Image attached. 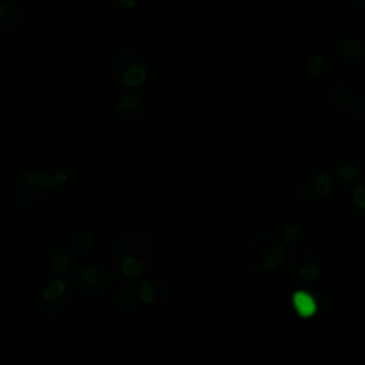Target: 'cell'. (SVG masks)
<instances>
[{"label": "cell", "mask_w": 365, "mask_h": 365, "mask_svg": "<svg viewBox=\"0 0 365 365\" xmlns=\"http://www.w3.org/2000/svg\"><path fill=\"white\" fill-rule=\"evenodd\" d=\"M322 67V57L321 56H314L309 61H308V70L312 74H318L321 71Z\"/></svg>", "instance_id": "obj_21"}, {"label": "cell", "mask_w": 365, "mask_h": 365, "mask_svg": "<svg viewBox=\"0 0 365 365\" xmlns=\"http://www.w3.org/2000/svg\"><path fill=\"white\" fill-rule=\"evenodd\" d=\"M297 194L307 201L319 202L329 197L332 190V177L324 171H305L297 182Z\"/></svg>", "instance_id": "obj_6"}, {"label": "cell", "mask_w": 365, "mask_h": 365, "mask_svg": "<svg viewBox=\"0 0 365 365\" xmlns=\"http://www.w3.org/2000/svg\"><path fill=\"white\" fill-rule=\"evenodd\" d=\"M137 295L145 304H167L171 299L168 284L158 277H148L137 287Z\"/></svg>", "instance_id": "obj_9"}, {"label": "cell", "mask_w": 365, "mask_h": 365, "mask_svg": "<svg viewBox=\"0 0 365 365\" xmlns=\"http://www.w3.org/2000/svg\"><path fill=\"white\" fill-rule=\"evenodd\" d=\"M138 295L137 289H134L131 285H124L118 292L117 297L114 298V304L120 309H133L138 307Z\"/></svg>", "instance_id": "obj_16"}, {"label": "cell", "mask_w": 365, "mask_h": 365, "mask_svg": "<svg viewBox=\"0 0 365 365\" xmlns=\"http://www.w3.org/2000/svg\"><path fill=\"white\" fill-rule=\"evenodd\" d=\"M145 106V93L143 90H130L118 98L117 114L120 118L131 121L144 114Z\"/></svg>", "instance_id": "obj_11"}, {"label": "cell", "mask_w": 365, "mask_h": 365, "mask_svg": "<svg viewBox=\"0 0 365 365\" xmlns=\"http://www.w3.org/2000/svg\"><path fill=\"white\" fill-rule=\"evenodd\" d=\"M319 258L315 252L311 250L299 248L294 250L289 254L288 264L292 268V271L298 272L301 278L304 279H315L319 272Z\"/></svg>", "instance_id": "obj_10"}, {"label": "cell", "mask_w": 365, "mask_h": 365, "mask_svg": "<svg viewBox=\"0 0 365 365\" xmlns=\"http://www.w3.org/2000/svg\"><path fill=\"white\" fill-rule=\"evenodd\" d=\"M338 173L341 177H344L345 180H351L358 174V167L349 161V160H344L339 163L338 165Z\"/></svg>", "instance_id": "obj_18"}, {"label": "cell", "mask_w": 365, "mask_h": 365, "mask_svg": "<svg viewBox=\"0 0 365 365\" xmlns=\"http://www.w3.org/2000/svg\"><path fill=\"white\" fill-rule=\"evenodd\" d=\"M51 185V175L36 170L29 171L14 185V200L23 207L34 205L48 192Z\"/></svg>", "instance_id": "obj_5"}, {"label": "cell", "mask_w": 365, "mask_h": 365, "mask_svg": "<svg viewBox=\"0 0 365 365\" xmlns=\"http://www.w3.org/2000/svg\"><path fill=\"white\" fill-rule=\"evenodd\" d=\"M329 98L334 106L342 113L352 115L359 121L365 120V100L359 93H356L352 86L336 80L335 88L329 91Z\"/></svg>", "instance_id": "obj_7"}, {"label": "cell", "mask_w": 365, "mask_h": 365, "mask_svg": "<svg viewBox=\"0 0 365 365\" xmlns=\"http://www.w3.org/2000/svg\"><path fill=\"white\" fill-rule=\"evenodd\" d=\"M46 265L54 272H66L71 265L68 251L61 245H51L43 254Z\"/></svg>", "instance_id": "obj_13"}, {"label": "cell", "mask_w": 365, "mask_h": 365, "mask_svg": "<svg viewBox=\"0 0 365 365\" xmlns=\"http://www.w3.org/2000/svg\"><path fill=\"white\" fill-rule=\"evenodd\" d=\"M74 181V174L70 170H61L57 171L54 175H51V184L53 185H67Z\"/></svg>", "instance_id": "obj_19"}, {"label": "cell", "mask_w": 365, "mask_h": 365, "mask_svg": "<svg viewBox=\"0 0 365 365\" xmlns=\"http://www.w3.org/2000/svg\"><path fill=\"white\" fill-rule=\"evenodd\" d=\"M302 230V225L299 224V222H297V224H292V225H289V227H287V230H285V234H284V242H285V245L288 244V242H291V241H294V240H297L298 238V235H299V231Z\"/></svg>", "instance_id": "obj_20"}, {"label": "cell", "mask_w": 365, "mask_h": 365, "mask_svg": "<svg viewBox=\"0 0 365 365\" xmlns=\"http://www.w3.org/2000/svg\"><path fill=\"white\" fill-rule=\"evenodd\" d=\"M285 242L268 232L255 234L244 247L245 264L257 272H272L278 269L284 258Z\"/></svg>", "instance_id": "obj_2"}, {"label": "cell", "mask_w": 365, "mask_h": 365, "mask_svg": "<svg viewBox=\"0 0 365 365\" xmlns=\"http://www.w3.org/2000/svg\"><path fill=\"white\" fill-rule=\"evenodd\" d=\"M23 10L14 1L0 3V30L13 31L21 26Z\"/></svg>", "instance_id": "obj_12"}, {"label": "cell", "mask_w": 365, "mask_h": 365, "mask_svg": "<svg viewBox=\"0 0 365 365\" xmlns=\"http://www.w3.org/2000/svg\"><path fill=\"white\" fill-rule=\"evenodd\" d=\"M71 304V292L61 279L51 281L40 295V309L47 317L64 314Z\"/></svg>", "instance_id": "obj_8"}, {"label": "cell", "mask_w": 365, "mask_h": 365, "mask_svg": "<svg viewBox=\"0 0 365 365\" xmlns=\"http://www.w3.org/2000/svg\"><path fill=\"white\" fill-rule=\"evenodd\" d=\"M111 70L114 77L128 87L140 86L147 77L144 57L138 50L128 46H123L114 53Z\"/></svg>", "instance_id": "obj_4"}, {"label": "cell", "mask_w": 365, "mask_h": 365, "mask_svg": "<svg viewBox=\"0 0 365 365\" xmlns=\"http://www.w3.org/2000/svg\"><path fill=\"white\" fill-rule=\"evenodd\" d=\"M338 47L342 54H345L349 58H356L362 53L361 43L354 37H338Z\"/></svg>", "instance_id": "obj_17"}, {"label": "cell", "mask_w": 365, "mask_h": 365, "mask_svg": "<svg viewBox=\"0 0 365 365\" xmlns=\"http://www.w3.org/2000/svg\"><path fill=\"white\" fill-rule=\"evenodd\" d=\"M292 305L297 314L302 318H309L317 314L318 311V301L317 298L305 289H298L292 294Z\"/></svg>", "instance_id": "obj_14"}, {"label": "cell", "mask_w": 365, "mask_h": 365, "mask_svg": "<svg viewBox=\"0 0 365 365\" xmlns=\"http://www.w3.org/2000/svg\"><path fill=\"white\" fill-rule=\"evenodd\" d=\"M157 258V242L141 231L121 234L111 245L108 261L111 272L125 279H137L144 275Z\"/></svg>", "instance_id": "obj_1"}, {"label": "cell", "mask_w": 365, "mask_h": 365, "mask_svg": "<svg viewBox=\"0 0 365 365\" xmlns=\"http://www.w3.org/2000/svg\"><path fill=\"white\" fill-rule=\"evenodd\" d=\"M354 200L356 202V205H359L361 208L364 207V187L362 185H356L354 190Z\"/></svg>", "instance_id": "obj_22"}, {"label": "cell", "mask_w": 365, "mask_h": 365, "mask_svg": "<svg viewBox=\"0 0 365 365\" xmlns=\"http://www.w3.org/2000/svg\"><path fill=\"white\" fill-rule=\"evenodd\" d=\"M91 248H93V232L88 227H83L71 238V244H70L71 254L77 258H83L90 254Z\"/></svg>", "instance_id": "obj_15"}, {"label": "cell", "mask_w": 365, "mask_h": 365, "mask_svg": "<svg viewBox=\"0 0 365 365\" xmlns=\"http://www.w3.org/2000/svg\"><path fill=\"white\" fill-rule=\"evenodd\" d=\"M114 274L98 264H81L68 274V284L81 294L100 295L110 289Z\"/></svg>", "instance_id": "obj_3"}]
</instances>
